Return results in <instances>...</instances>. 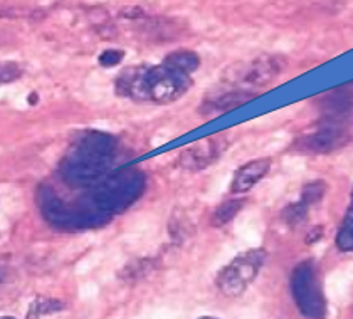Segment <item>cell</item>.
Listing matches in <instances>:
<instances>
[{
  "label": "cell",
  "mask_w": 353,
  "mask_h": 319,
  "mask_svg": "<svg viewBox=\"0 0 353 319\" xmlns=\"http://www.w3.org/2000/svg\"><path fill=\"white\" fill-rule=\"evenodd\" d=\"M192 86L189 74L159 64V66L126 68L117 78V94L138 103L168 105L182 98Z\"/></svg>",
  "instance_id": "cell-1"
},
{
  "label": "cell",
  "mask_w": 353,
  "mask_h": 319,
  "mask_svg": "<svg viewBox=\"0 0 353 319\" xmlns=\"http://www.w3.org/2000/svg\"><path fill=\"white\" fill-rule=\"evenodd\" d=\"M288 61L279 54H268L251 61L234 63L222 72V83L241 90H261L270 86L281 74H285Z\"/></svg>",
  "instance_id": "cell-2"
},
{
  "label": "cell",
  "mask_w": 353,
  "mask_h": 319,
  "mask_svg": "<svg viewBox=\"0 0 353 319\" xmlns=\"http://www.w3.org/2000/svg\"><path fill=\"white\" fill-rule=\"evenodd\" d=\"M268 259L266 249H249L236 257L217 272L216 287L225 298L236 299L243 296L254 282Z\"/></svg>",
  "instance_id": "cell-3"
},
{
  "label": "cell",
  "mask_w": 353,
  "mask_h": 319,
  "mask_svg": "<svg viewBox=\"0 0 353 319\" xmlns=\"http://www.w3.org/2000/svg\"><path fill=\"white\" fill-rule=\"evenodd\" d=\"M228 134L221 133L216 136H209L205 140L197 141L190 145L189 148L183 150L179 156V167L187 172H201L209 168L210 165L216 163L221 158L222 153L229 147Z\"/></svg>",
  "instance_id": "cell-4"
},
{
  "label": "cell",
  "mask_w": 353,
  "mask_h": 319,
  "mask_svg": "<svg viewBox=\"0 0 353 319\" xmlns=\"http://www.w3.org/2000/svg\"><path fill=\"white\" fill-rule=\"evenodd\" d=\"M228 91H217L214 94H207L202 105L199 106V114L205 120L221 116L224 113H231L236 107L245 105L258 98L256 91L241 90V88L228 86Z\"/></svg>",
  "instance_id": "cell-5"
},
{
  "label": "cell",
  "mask_w": 353,
  "mask_h": 319,
  "mask_svg": "<svg viewBox=\"0 0 353 319\" xmlns=\"http://www.w3.org/2000/svg\"><path fill=\"white\" fill-rule=\"evenodd\" d=\"M347 143V133L339 125H325L308 136H301L296 141L298 152L330 153Z\"/></svg>",
  "instance_id": "cell-6"
},
{
  "label": "cell",
  "mask_w": 353,
  "mask_h": 319,
  "mask_svg": "<svg viewBox=\"0 0 353 319\" xmlns=\"http://www.w3.org/2000/svg\"><path fill=\"white\" fill-rule=\"evenodd\" d=\"M271 165L272 160L270 156H263V158L248 161L243 167L237 168L231 183V194L244 195L251 192L271 172Z\"/></svg>",
  "instance_id": "cell-7"
},
{
  "label": "cell",
  "mask_w": 353,
  "mask_h": 319,
  "mask_svg": "<svg viewBox=\"0 0 353 319\" xmlns=\"http://www.w3.org/2000/svg\"><path fill=\"white\" fill-rule=\"evenodd\" d=\"M163 64L175 69V71L183 72V74L192 76L197 71L199 66H201V57L194 51H189V49H179V51L167 54V57L163 59Z\"/></svg>",
  "instance_id": "cell-8"
},
{
  "label": "cell",
  "mask_w": 353,
  "mask_h": 319,
  "mask_svg": "<svg viewBox=\"0 0 353 319\" xmlns=\"http://www.w3.org/2000/svg\"><path fill=\"white\" fill-rule=\"evenodd\" d=\"M245 200L244 198H236V200H228V202H222L221 205L214 210L212 215H210V225L216 227V229H221V227H225L228 224L236 218V215L244 209Z\"/></svg>",
  "instance_id": "cell-9"
},
{
  "label": "cell",
  "mask_w": 353,
  "mask_h": 319,
  "mask_svg": "<svg viewBox=\"0 0 353 319\" xmlns=\"http://www.w3.org/2000/svg\"><path fill=\"white\" fill-rule=\"evenodd\" d=\"M66 305L59 299L46 298V296H41V298L34 299V302L29 307L28 318H37V316H48V314H54L63 311Z\"/></svg>",
  "instance_id": "cell-10"
},
{
  "label": "cell",
  "mask_w": 353,
  "mask_h": 319,
  "mask_svg": "<svg viewBox=\"0 0 353 319\" xmlns=\"http://www.w3.org/2000/svg\"><path fill=\"white\" fill-rule=\"evenodd\" d=\"M310 207H306L305 203L299 200L296 203H288L285 209L281 210V220L283 224L290 229H296L299 224L306 220V215H308Z\"/></svg>",
  "instance_id": "cell-11"
},
{
  "label": "cell",
  "mask_w": 353,
  "mask_h": 319,
  "mask_svg": "<svg viewBox=\"0 0 353 319\" xmlns=\"http://www.w3.org/2000/svg\"><path fill=\"white\" fill-rule=\"evenodd\" d=\"M336 247L340 252H352L353 251V209L348 207L345 214L343 224H341L339 234H336Z\"/></svg>",
  "instance_id": "cell-12"
},
{
  "label": "cell",
  "mask_w": 353,
  "mask_h": 319,
  "mask_svg": "<svg viewBox=\"0 0 353 319\" xmlns=\"http://www.w3.org/2000/svg\"><path fill=\"white\" fill-rule=\"evenodd\" d=\"M326 190H328V185L323 182V180H314V182H310L308 185L303 187L301 194V202L305 203L306 207H312L320 203L323 197L326 195Z\"/></svg>",
  "instance_id": "cell-13"
},
{
  "label": "cell",
  "mask_w": 353,
  "mask_h": 319,
  "mask_svg": "<svg viewBox=\"0 0 353 319\" xmlns=\"http://www.w3.org/2000/svg\"><path fill=\"white\" fill-rule=\"evenodd\" d=\"M22 76V68L14 61H0V86L14 83Z\"/></svg>",
  "instance_id": "cell-14"
},
{
  "label": "cell",
  "mask_w": 353,
  "mask_h": 319,
  "mask_svg": "<svg viewBox=\"0 0 353 319\" xmlns=\"http://www.w3.org/2000/svg\"><path fill=\"white\" fill-rule=\"evenodd\" d=\"M123 59H125V51H123V49H106V51L99 54L98 63L99 66L110 69V68L120 66Z\"/></svg>",
  "instance_id": "cell-15"
},
{
  "label": "cell",
  "mask_w": 353,
  "mask_h": 319,
  "mask_svg": "<svg viewBox=\"0 0 353 319\" xmlns=\"http://www.w3.org/2000/svg\"><path fill=\"white\" fill-rule=\"evenodd\" d=\"M323 234H325L323 227L321 225L313 227V229L308 232V236H306V244H314V242H318L321 237H323Z\"/></svg>",
  "instance_id": "cell-16"
},
{
  "label": "cell",
  "mask_w": 353,
  "mask_h": 319,
  "mask_svg": "<svg viewBox=\"0 0 353 319\" xmlns=\"http://www.w3.org/2000/svg\"><path fill=\"white\" fill-rule=\"evenodd\" d=\"M0 280H2V272H0Z\"/></svg>",
  "instance_id": "cell-17"
}]
</instances>
